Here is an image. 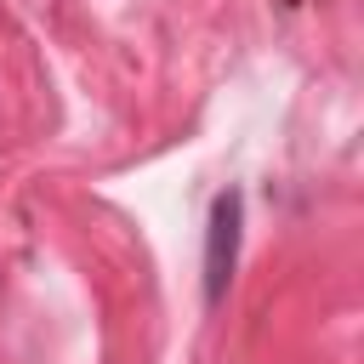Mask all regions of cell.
Listing matches in <instances>:
<instances>
[{"label": "cell", "instance_id": "6da1fadb", "mask_svg": "<svg viewBox=\"0 0 364 364\" xmlns=\"http://www.w3.org/2000/svg\"><path fill=\"white\" fill-rule=\"evenodd\" d=\"M239 216H245L239 193H233V188L216 193L210 222H205V301H210V307H216V301L228 296V284H233V262H239Z\"/></svg>", "mask_w": 364, "mask_h": 364}]
</instances>
